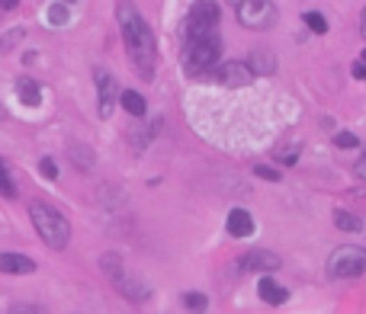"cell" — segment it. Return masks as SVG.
<instances>
[{
    "label": "cell",
    "instance_id": "1",
    "mask_svg": "<svg viewBox=\"0 0 366 314\" xmlns=\"http://www.w3.org/2000/svg\"><path fill=\"white\" fill-rule=\"evenodd\" d=\"M116 19H119V29H122V42H125V51H129L132 65L138 67V74L145 81H151L154 77V65H158V42L151 35V26L135 10L132 0H119Z\"/></svg>",
    "mask_w": 366,
    "mask_h": 314
},
{
    "label": "cell",
    "instance_id": "2",
    "mask_svg": "<svg viewBox=\"0 0 366 314\" xmlns=\"http://www.w3.org/2000/svg\"><path fill=\"white\" fill-rule=\"evenodd\" d=\"M218 55H222L218 33H202L183 39V71L190 77H212V71L222 65Z\"/></svg>",
    "mask_w": 366,
    "mask_h": 314
},
{
    "label": "cell",
    "instance_id": "3",
    "mask_svg": "<svg viewBox=\"0 0 366 314\" xmlns=\"http://www.w3.org/2000/svg\"><path fill=\"white\" fill-rule=\"evenodd\" d=\"M29 215H33V224L35 231H39L42 244H49L51 250H65L67 240H71V224H67V218L61 215L58 208L45 206V202H29Z\"/></svg>",
    "mask_w": 366,
    "mask_h": 314
},
{
    "label": "cell",
    "instance_id": "4",
    "mask_svg": "<svg viewBox=\"0 0 366 314\" xmlns=\"http://www.w3.org/2000/svg\"><path fill=\"white\" fill-rule=\"evenodd\" d=\"M366 273V250L353 244H341L328 254V276L331 279H357Z\"/></svg>",
    "mask_w": 366,
    "mask_h": 314
},
{
    "label": "cell",
    "instance_id": "5",
    "mask_svg": "<svg viewBox=\"0 0 366 314\" xmlns=\"http://www.w3.org/2000/svg\"><path fill=\"white\" fill-rule=\"evenodd\" d=\"M100 266H103V273L109 276V282H113L125 298H135V301H145V298H148V289H145V286H138L135 279H129V270L122 266L119 254H103Z\"/></svg>",
    "mask_w": 366,
    "mask_h": 314
},
{
    "label": "cell",
    "instance_id": "6",
    "mask_svg": "<svg viewBox=\"0 0 366 314\" xmlns=\"http://www.w3.org/2000/svg\"><path fill=\"white\" fill-rule=\"evenodd\" d=\"M218 3L216 0H196L186 13V23H183V39H190V35H202V33H216L218 26Z\"/></svg>",
    "mask_w": 366,
    "mask_h": 314
},
{
    "label": "cell",
    "instance_id": "7",
    "mask_svg": "<svg viewBox=\"0 0 366 314\" xmlns=\"http://www.w3.org/2000/svg\"><path fill=\"white\" fill-rule=\"evenodd\" d=\"M238 10V23L244 26V29H254V33H260V29H270V26L276 23V7L273 0H244Z\"/></svg>",
    "mask_w": 366,
    "mask_h": 314
},
{
    "label": "cell",
    "instance_id": "8",
    "mask_svg": "<svg viewBox=\"0 0 366 314\" xmlns=\"http://www.w3.org/2000/svg\"><path fill=\"white\" fill-rule=\"evenodd\" d=\"M93 81H97V116L109 119L113 116V106L119 103V83L103 67H93Z\"/></svg>",
    "mask_w": 366,
    "mask_h": 314
},
{
    "label": "cell",
    "instance_id": "9",
    "mask_svg": "<svg viewBox=\"0 0 366 314\" xmlns=\"http://www.w3.org/2000/svg\"><path fill=\"white\" fill-rule=\"evenodd\" d=\"M212 81L218 87H228V90H241V87H250L254 74H250L248 61H222V65L212 71Z\"/></svg>",
    "mask_w": 366,
    "mask_h": 314
},
{
    "label": "cell",
    "instance_id": "10",
    "mask_svg": "<svg viewBox=\"0 0 366 314\" xmlns=\"http://www.w3.org/2000/svg\"><path fill=\"white\" fill-rule=\"evenodd\" d=\"M238 266H241L244 273H264V276H270V273H276V270H280V266H283V260H280V256L273 254V250H248V254L241 256V260H238Z\"/></svg>",
    "mask_w": 366,
    "mask_h": 314
},
{
    "label": "cell",
    "instance_id": "11",
    "mask_svg": "<svg viewBox=\"0 0 366 314\" xmlns=\"http://www.w3.org/2000/svg\"><path fill=\"white\" fill-rule=\"evenodd\" d=\"M0 273L7 276H29L35 273V260L23 254H0Z\"/></svg>",
    "mask_w": 366,
    "mask_h": 314
},
{
    "label": "cell",
    "instance_id": "12",
    "mask_svg": "<svg viewBox=\"0 0 366 314\" xmlns=\"http://www.w3.org/2000/svg\"><path fill=\"white\" fill-rule=\"evenodd\" d=\"M225 231L232 234V238H250L254 234V218H250L248 208H232L228 222H225Z\"/></svg>",
    "mask_w": 366,
    "mask_h": 314
},
{
    "label": "cell",
    "instance_id": "13",
    "mask_svg": "<svg viewBox=\"0 0 366 314\" xmlns=\"http://www.w3.org/2000/svg\"><path fill=\"white\" fill-rule=\"evenodd\" d=\"M248 67H250V74H254V77L273 74V71H276V55L270 49H254L248 55Z\"/></svg>",
    "mask_w": 366,
    "mask_h": 314
},
{
    "label": "cell",
    "instance_id": "14",
    "mask_svg": "<svg viewBox=\"0 0 366 314\" xmlns=\"http://www.w3.org/2000/svg\"><path fill=\"white\" fill-rule=\"evenodd\" d=\"M257 292H260V301H266V305H283L286 298H289V292H286L276 279H270V276H260Z\"/></svg>",
    "mask_w": 366,
    "mask_h": 314
},
{
    "label": "cell",
    "instance_id": "15",
    "mask_svg": "<svg viewBox=\"0 0 366 314\" xmlns=\"http://www.w3.org/2000/svg\"><path fill=\"white\" fill-rule=\"evenodd\" d=\"M119 103H122V109L129 113V116H135V119H145V116H148V103H145L142 93L122 90V93H119Z\"/></svg>",
    "mask_w": 366,
    "mask_h": 314
},
{
    "label": "cell",
    "instance_id": "16",
    "mask_svg": "<svg viewBox=\"0 0 366 314\" xmlns=\"http://www.w3.org/2000/svg\"><path fill=\"white\" fill-rule=\"evenodd\" d=\"M17 97H19V103H26V106H39V103H42L39 83L29 81V77H19V81H17Z\"/></svg>",
    "mask_w": 366,
    "mask_h": 314
},
{
    "label": "cell",
    "instance_id": "17",
    "mask_svg": "<svg viewBox=\"0 0 366 314\" xmlns=\"http://www.w3.org/2000/svg\"><path fill=\"white\" fill-rule=\"evenodd\" d=\"M334 224L341 228V231H363V218L353 215V212H334Z\"/></svg>",
    "mask_w": 366,
    "mask_h": 314
},
{
    "label": "cell",
    "instance_id": "18",
    "mask_svg": "<svg viewBox=\"0 0 366 314\" xmlns=\"http://www.w3.org/2000/svg\"><path fill=\"white\" fill-rule=\"evenodd\" d=\"M45 17H49L51 26H65L67 19H71V10H67L65 0H55V3L49 7V13H45Z\"/></svg>",
    "mask_w": 366,
    "mask_h": 314
},
{
    "label": "cell",
    "instance_id": "19",
    "mask_svg": "<svg viewBox=\"0 0 366 314\" xmlns=\"http://www.w3.org/2000/svg\"><path fill=\"white\" fill-rule=\"evenodd\" d=\"M302 19H305V26L312 29V33H318V35L328 33V19L321 17L318 10H305V13H302Z\"/></svg>",
    "mask_w": 366,
    "mask_h": 314
},
{
    "label": "cell",
    "instance_id": "20",
    "mask_svg": "<svg viewBox=\"0 0 366 314\" xmlns=\"http://www.w3.org/2000/svg\"><path fill=\"white\" fill-rule=\"evenodd\" d=\"M273 157H276V160H280V164L292 167V164H296V160H299V144H289V148H286V144H280V148L273 151Z\"/></svg>",
    "mask_w": 366,
    "mask_h": 314
},
{
    "label": "cell",
    "instance_id": "21",
    "mask_svg": "<svg viewBox=\"0 0 366 314\" xmlns=\"http://www.w3.org/2000/svg\"><path fill=\"white\" fill-rule=\"evenodd\" d=\"M183 305L190 308V311H196V314H202L209 308V298L202 295V292H186V295H183Z\"/></svg>",
    "mask_w": 366,
    "mask_h": 314
},
{
    "label": "cell",
    "instance_id": "22",
    "mask_svg": "<svg viewBox=\"0 0 366 314\" xmlns=\"http://www.w3.org/2000/svg\"><path fill=\"white\" fill-rule=\"evenodd\" d=\"M0 192H3L7 199L17 196V183H13V176H10V170H7L3 160H0Z\"/></svg>",
    "mask_w": 366,
    "mask_h": 314
},
{
    "label": "cell",
    "instance_id": "23",
    "mask_svg": "<svg viewBox=\"0 0 366 314\" xmlns=\"http://www.w3.org/2000/svg\"><path fill=\"white\" fill-rule=\"evenodd\" d=\"M39 174L45 176V180H58V164H55L51 157H42V160H39Z\"/></svg>",
    "mask_w": 366,
    "mask_h": 314
},
{
    "label": "cell",
    "instance_id": "24",
    "mask_svg": "<svg viewBox=\"0 0 366 314\" xmlns=\"http://www.w3.org/2000/svg\"><path fill=\"white\" fill-rule=\"evenodd\" d=\"M334 144H337V148H357L360 138L353 132H337L334 135Z\"/></svg>",
    "mask_w": 366,
    "mask_h": 314
},
{
    "label": "cell",
    "instance_id": "25",
    "mask_svg": "<svg viewBox=\"0 0 366 314\" xmlns=\"http://www.w3.org/2000/svg\"><path fill=\"white\" fill-rule=\"evenodd\" d=\"M254 176L276 183V180H280V170H273V167H266V164H257V167H254Z\"/></svg>",
    "mask_w": 366,
    "mask_h": 314
},
{
    "label": "cell",
    "instance_id": "26",
    "mask_svg": "<svg viewBox=\"0 0 366 314\" xmlns=\"http://www.w3.org/2000/svg\"><path fill=\"white\" fill-rule=\"evenodd\" d=\"M19 39H23V29H10V33H7V39L0 42V49H3V51H10V49H13V45H17Z\"/></svg>",
    "mask_w": 366,
    "mask_h": 314
},
{
    "label": "cell",
    "instance_id": "27",
    "mask_svg": "<svg viewBox=\"0 0 366 314\" xmlns=\"http://www.w3.org/2000/svg\"><path fill=\"white\" fill-rule=\"evenodd\" d=\"M10 314H45L39 305H17V308H10Z\"/></svg>",
    "mask_w": 366,
    "mask_h": 314
},
{
    "label": "cell",
    "instance_id": "28",
    "mask_svg": "<svg viewBox=\"0 0 366 314\" xmlns=\"http://www.w3.org/2000/svg\"><path fill=\"white\" fill-rule=\"evenodd\" d=\"M350 74L357 77V81H366V65L357 58V61H353V67H350Z\"/></svg>",
    "mask_w": 366,
    "mask_h": 314
},
{
    "label": "cell",
    "instance_id": "29",
    "mask_svg": "<svg viewBox=\"0 0 366 314\" xmlns=\"http://www.w3.org/2000/svg\"><path fill=\"white\" fill-rule=\"evenodd\" d=\"M357 176L360 180H366V148H363V157L357 160Z\"/></svg>",
    "mask_w": 366,
    "mask_h": 314
},
{
    "label": "cell",
    "instance_id": "30",
    "mask_svg": "<svg viewBox=\"0 0 366 314\" xmlns=\"http://www.w3.org/2000/svg\"><path fill=\"white\" fill-rule=\"evenodd\" d=\"M19 7V0H0V10L3 13H10V10H17Z\"/></svg>",
    "mask_w": 366,
    "mask_h": 314
},
{
    "label": "cell",
    "instance_id": "31",
    "mask_svg": "<svg viewBox=\"0 0 366 314\" xmlns=\"http://www.w3.org/2000/svg\"><path fill=\"white\" fill-rule=\"evenodd\" d=\"M360 33H363V39H366V7H363V17H360Z\"/></svg>",
    "mask_w": 366,
    "mask_h": 314
},
{
    "label": "cell",
    "instance_id": "32",
    "mask_svg": "<svg viewBox=\"0 0 366 314\" xmlns=\"http://www.w3.org/2000/svg\"><path fill=\"white\" fill-rule=\"evenodd\" d=\"M228 3H232V7H241V3H244V0H228Z\"/></svg>",
    "mask_w": 366,
    "mask_h": 314
},
{
    "label": "cell",
    "instance_id": "33",
    "mask_svg": "<svg viewBox=\"0 0 366 314\" xmlns=\"http://www.w3.org/2000/svg\"><path fill=\"white\" fill-rule=\"evenodd\" d=\"M360 61H363V65H366V51H363V55H360Z\"/></svg>",
    "mask_w": 366,
    "mask_h": 314
},
{
    "label": "cell",
    "instance_id": "34",
    "mask_svg": "<svg viewBox=\"0 0 366 314\" xmlns=\"http://www.w3.org/2000/svg\"><path fill=\"white\" fill-rule=\"evenodd\" d=\"M65 3H74V0H65Z\"/></svg>",
    "mask_w": 366,
    "mask_h": 314
}]
</instances>
